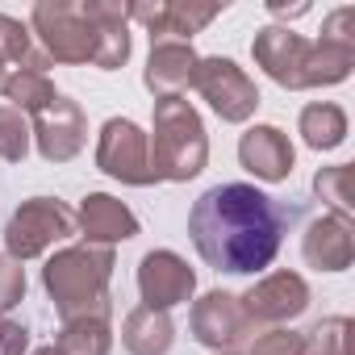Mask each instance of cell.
Returning a JSON list of instances; mask_svg holds the SVG:
<instances>
[{"instance_id": "1", "label": "cell", "mask_w": 355, "mask_h": 355, "mask_svg": "<svg viewBox=\"0 0 355 355\" xmlns=\"http://www.w3.org/2000/svg\"><path fill=\"white\" fill-rule=\"evenodd\" d=\"M189 234L209 268L247 276V272H263L276 259L284 214L268 193L251 184H218L193 205Z\"/></svg>"}, {"instance_id": "2", "label": "cell", "mask_w": 355, "mask_h": 355, "mask_svg": "<svg viewBox=\"0 0 355 355\" xmlns=\"http://www.w3.org/2000/svg\"><path fill=\"white\" fill-rule=\"evenodd\" d=\"M34 30L42 55L59 63H96L113 71L130 59V30L121 5H34Z\"/></svg>"}, {"instance_id": "3", "label": "cell", "mask_w": 355, "mask_h": 355, "mask_svg": "<svg viewBox=\"0 0 355 355\" xmlns=\"http://www.w3.org/2000/svg\"><path fill=\"white\" fill-rule=\"evenodd\" d=\"M355 13L351 9H338L330 21H326V34L322 42H305L280 26H268L259 30L255 38V63L284 88H318V84H338L347 80L351 71V59H355V42L351 34H343V26L351 21Z\"/></svg>"}, {"instance_id": "4", "label": "cell", "mask_w": 355, "mask_h": 355, "mask_svg": "<svg viewBox=\"0 0 355 355\" xmlns=\"http://www.w3.org/2000/svg\"><path fill=\"white\" fill-rule=\"evenodd\" d=\"M109 272H113V251L109 247H67L46 259L42 284L55 297L59 313L71 318H109Z\"/></svg>"}, {"instance_id": "5", "label": "cell", "mask_w": 355, "mask_h": 355, "mask_svg": "<svg viewBox=\"0 0 355 355\" xmlns=\"http://www.w3.org/2000/svg\"><path fill=\"white\" fill-rule=\"evenodd\" d=\"M205 130L197 109L184 96L155 101V142H150V171L155 180H193L205 167Z\"/></svg>"}, {"instance_id": "6", "label": "cell", "mask_w": 355, "mask_h": 355, "mask_svg": "<svg viewBox=\"0 0 355 355\" xmlns=\"http://www.w3.org/2000/svg\"><path fill=\"white\" fill-rule=\"evenodd\" d=\"M76 234V214L51 197H34L26 201L13 218H9V230H5V247H9V259H34L42 255L46 247L63 243Z\"/></svg>"}, {"instance_id": "7", "label": "cell", "mask_w": 355, "mask_h": 355, "mask_svg": "<svg viewBox=\"0 0 355 355\" xmlns=\"http://www.w3.org/2000/svg\"><path fill=\"white\" fill-rule=\"evenodd\" d=\"M193 88L214 105V113L222 121H247L259 105V88L251 84V76L234 63V59H197V76Z\"/></svg>"}, {"instance_id": "8", "label": "cell", "mask_w": 355, "mask_h": 355, "mask_svg": "<svg viewBox=\"0 0 355 355\" xmlns=\"http://www.w3.org/2000/svg\"><path fill=\"white\" fill-rule=\"evenodd\" d=\"M96 163L101 171H109L121 184H150V146L146 134L130 121V117H109L101 125V142H96Z\"/></svg>"}, {"instance_id": "9", "label": "cell", "mask_w": 355, "mask_h": 355, "mask_svg": "<svg viewBox=\"0 0 355 355\" xmlns=\"http://www.w3.org/2000/svg\"><path fill=\"white\" fill-rule=\"evenodd\" d=\"M193 288H197V276H193V268L175 255V251H150V255H142V263H138L142 305L167 313L171 305L193 301Z\"/></svg>"}, {"instance_id": "10", "label": "cell", "mask_w": 355, "mask_h": 355, "mask_svg": "<svg viewBox=\"0 0 355 355\" xmlns=\"http://www.w3.org/2000/svg\"><path fill=\"white\" fill-rule=\"evenodd\" d=\"M34 130H38V150L51 163H67L84 150L88 142V121L84 109L67 96H55L42 113H34Z\"/></svg>"}, {"instance_id": "11", "label": "cell", "mask_w": 355, "mask_h": 355, "mask_svg": "<svg viewBox=\"0 0 355 355\" xmlns=\"http://www.w3.org/2000/svg\"><path fill=\"white\" fill-rule=\"evenodd\" d=\"M239 301H243V313L251 322H288L309 305V288H305V280L297 272H276V276L259 280Z\"/></svg>"}, {"instance_id": "12", "label": "cell", "mask_w": 355, "mask_h": 355, "mask_svg": "<svg viewBox=\"0 0 355 355\" xmlns=\"http://www.w3.org/2000/svg\"><path fill=\"white\" fill-rule=\"evenodd\" d=\"M251 330V318L243 313V301L230 293H209L193 309V334L205 347H234Z\"/></svg>"}, {"instance_id": "13", "label": "cell", "mask_w": 355, "mask_h": 355, "mask_svg": "<svg viewBox=\"0 0 355 355\" xmlns=\"http://www.w3.org/2000/svg\"><path fill=\"white\" fill-rule=\"evenodd\" d=\"M239 159L251 175L276 184V180H288V171H293V142L276 125H251L239 142Z\"/></svg>"}, {"instance_id": "14", "label": "cell", "mask_w": 355, "mask_h": 355, "mask_svg": "<svg viewBox=\"0 0 355 355\" xmlns=\"http://www.w3.org/2000/svg\"><path fill=\"white\" fill-rule=\"evenodd\" d=\"M193 76H197V55L189 42H171V38H159L150 46V67H146V88L159 96H180L184 88H193Z\"/></svg>"}, {"instance_id": "15", "label": "cell", "mask_w": 355, "mask_h": 355, "mask_svg": "<svg viewBox=\"0 0 355 355\" xmlns=\"http://www.w3.org/2000/svg\"><path fill=\"white\" fill-rule=\"evenodd\" d=\"M76 222L84 226V234H88L92 247H96V243L109 247V243H121V239H134V234H138V218H134L121 201H113V197H105V193L84 197Z\"/></svg>"}, {"instance_id": "16", "label": "cell", "mask_w": 355, "mask_h": 355, "mask_svg": "<svg viewBox=\"0 0 355 355\" xmlns=\"http://www.w3.org/2000/svg\"><path fill=\"white\" fill-rule=\"evenodd\" d=\"M305 263L318 272H343L351 263V222L318 218L305 234Z\"/></svg>"}, {"instance_id": "17", "label": "cell", "mask_w": 355, "mask_h": 355, "mask_svg": "<svg viewBox=\"0 0 355 355\" xmlns=\"http://www.w3.org/2000/svg\"><path fill=\"white\" fill-rule=\"evenodd\" d=\"M121 343L134 355H167V347H171V318L163 309L138 305L125 318V326H121Z\"/></svg>"}, {"instance_id": "18", "label": "cell", "mask_w": 355, "mask_h": 355, "mask_svg": "<svg viewBox=\"0 0 355 355\" xmlns=\"http://www.w3.org/2000/svg\"><path fill=\"white\" fill-rule=\"evenodd\" d=\"M301 134H305V146L313 150H334L343 138H347V113L330 101H318V105H305L301 109Z\"/></svg>"}, {"instance_id": "19", "label": "cell", "mask_w": 355, "mask_h": 355, "mask_svg": "<svg viewBox=\"0 0 355 355\" xmlns=\"http://www.w3.org/2000/svg\"><path fill=\"white\" fill-rule=\"evenodd\" d=\"M5 96H9V109H17V113H42L59 92H55V84L42 76V71H21L17 67V76H5Z\"/></svg>"}, {"instance_id": "20", "label": "cell", "mask_w": 355, "mask_h": 355, "mask_svg": "<svg viewBox=\"0 0 355 355\" xmlns=\"http://www.w3.org/2000/svg\"><path fill=\"white\" fill-rule=\"evenodd\" d=\"M109 318H71L59 338V355H109Z\"/></svg>"}, {"instance_id": "21", "label": "cell", "mask_w": 355, "mask_h": 355, "mask_svg": "<svg viewBox=\"0 0 355 355\" xmlns=\"http://www.w3.org/2000/svg\"><path fill=\"white\" fill-rule=\"evenodd\" d=\"M0 63H21V71H46L51 59L34 51V42H30L21 21L0 13Z\"/></svg>"}, {"instance_id": "22", "label": "cell", "mask_w": 355, "mask_h": 355, "mask_svg": "<svg viewBox=\"0 0 355 355\" xmlns=\"http://www.w3.org/2000/svg\"><path fill=\"white\" fill-rule=\"evenodd\" d=\"M351 175H355V171L343 163V167L318 171V180H313V189L322 193V201L334 205V218H347V214H351Z\"/></svg>"}, {"instance_id": "23", "label": "cell", "mask_w": 355, "mask_h": 355, "mask_svg": "<svg viewBox=\"0 0 355 355\" xmlns=\"http://www.w3.org/2000/svg\"><path fill=\"white\" fill-rule=\"evenodd\" d=\"M30 150V125H26V113L0 105V155H5L9 163L26 159Z\"/></svg>"}, {"instance_id": "24", "label": "cell", "mask_w": 355, "mask_h": 355, "mask_svg": "<svg viewBox=\"0 0 355 355\" xmlns=\"http://www.w3.org/2000/svg\"><path fill=\"white\" fill-rule=\"evenodd\" d=\"M351 318H330L305 343V355H351Z\"/></svg>"}, {"instance_id": "25", "label": "cell", "mask_w": 355, "mask_h": 355, "mask_svg": "<svg viewBox=\"0 0 355 355\" xmlns=\"http://www.w3.org/2000/svg\"><path fill=\"white\" fill-rule=\"evenodd\" d=\"M21 297H26V272H21V263L9 259V255H0V313H9Z\"/></svg>"}, {"instance_id": "26", "label": "cell", "mask_w": 355, "mask_h": 355, "mask_svg": "<svg viewBox=\"0 0 355 355\" xmlns=\"http://www.w3.org/2000/svg\"><path fill=\"white\" fill-rule=\"evenodd\" d=\"M251 355H305V338L288 330H268L251 343Z\"/></svg>"}, {"instance_id": "27", "label": "cell", "mask_w": 355, "mask_h": 355, "mask_svg": "<svg viewBox=\"0 0 355 355\" xmlns=\"http://www.w3.org/2000/svg\"><path fill=\"white\" fill-rule=\"evenodd\" d=\"M26 347H30V330L0 318V355H26Z\"/></svg>"}, {"instance_id": "28", "label": "cell", "mask_w": 355, "mask_h": 355, "mask_svg": "<svg viewBox=\"0 0 355 355\" xmlns=\"http://www.w3.org/2000/svg\"><path fill=\"white\" fill-rule=\"evenodd\" d=\"M34 355H59V347H42V351H34Z\"/></svg>"}, {"instance_id": "29", "label": "cell", "mask_w": 355, "mask_h": 355, "mask_svg": "<svg viewBox=\"0 0 355 355\" xmlns=\"http://www.w3.org/2000/svg\"><path fill=\"white\" fill-rule=\"evenodd\" d=\"M0 84H5V63H0Z\"/></svg>"}]
</instances>
